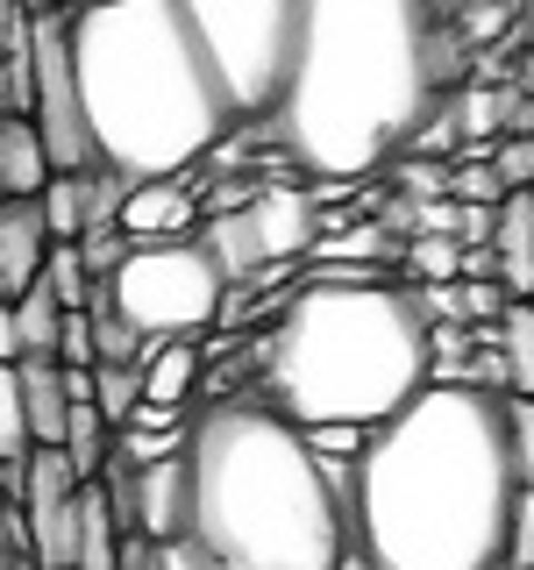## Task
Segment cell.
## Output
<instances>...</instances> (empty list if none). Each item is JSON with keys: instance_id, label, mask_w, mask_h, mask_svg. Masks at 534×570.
Here are the masks:
<instances>
[{"instance_id": "obj_10", "label": "cell", "mask_w": 534, "mask_h": 570, "mask_svg": "<svg viewBox=\"0 0 534 570\" xmlns=\"http://www.w3.org/2000/svg\"><path fill=\"white\" fill-rule=\"evenodd\" d=\"M200 222V178L178 171V178H136L129 200H121V228L129 243H171Z\"/></svg>"}, {"instance_id": "obj_18", "label": "cell", "mask_w": 534, "mask_h": 570, "mask_svg": "<svg viewBox=\"0 0 534 570\" xmlns=\"http://www.w3.org/2000/svg\"><path fill=\"white\" fill-rule=\"evenodd\" d=\"M498 350H506L513 371V400H534V299H513L498 314Z\"/></svg>"}, {"instance_id": "obj_15", "label": "cell", "mask_w": 534, "mask_h": 570, "mask_svg": "<svg viewBox=\"0 0 534 570\" xmlns=\"http://www.w3.org/2000/svg\"><path fill=\"white\" fill-rule=\"evenodd\" d=\"M93 171H58L43 193H36V207H43V222H50L58 243H86V228L100 222V178Z\"/></svg>"}, {"instance_id": "obj_20", "label": "cell", "mask_w": 534, "mask_h": 570, "mask_svg": "<svg viewBox=\"0 0 534 570\" xmlns=\"http://www.w3.org/2000/svg\"><path fill=\"white\" fill-rule=\"evenodd\" d=\"M93 400H100V414L121 428L142 406V364H93Z\"/></svg>"}, {"instance_id": "obj_33", "label": "cell", "mask_w": 534, "mask_h": 570, "mask_svg": "<svg viewBox=\"0 0 534 570\" xmlns=\"http://www.w3.org/2000/svg\"><path fill=\"white\" fill-rule=\"evenodd\" d=\"M435 8H442V14H456V8H477V0H435Z\"/></svg>"}, {"instance_id": "obj_1", "label": "cell", "mask_w": 534, "mask_h": 570, "mask_svg": "<svg viewBox=\"0 0 534 570\" xmlns=\"http://www.w3.org/2000/svg\"><path fill=\"white\" fill-rule=\"evenodd\" d=\"M521 492L506 392L427 385L349 463V534L378 570H506Z\"/></svg>"}, {"instance_id": "obj_27", "label": "cell", "mask_w": 534, "mask_h": 570, "mask_svg": "<svg viewBox=\"0 0 534 570\" xmlns=\"http://www.w3.org/2000/svg\"><path fill=\"white\" fill-rule=\"evenodd\" d=\"M506 570H534V492H521V513H513V542H506Z\"/></svg>"}, {"instance_id": "obj_30", "label": "cell", "mask_w": 534, "mask_h": 570, "mask_svg": "<svg viewBox=\"0 0 534 570\" xmlns=\"http://www.w3.org/2000/svg\"><path fill=\"white\" fill-rule=\"evenodd\" d=\"M22 14H29L22 0H0V43H8V36H14V22H22Z\"/></svg>"}, {"instance_id": "obj_17", "label": "cell", "mask_w": 534, "mask_h": 570, "mask_svg": "<svg viewBox=\"0 0 534 570\" xmlns=\"http://www.w3.org/2000/svg\"><path fill=\"white\" fill-rule=\"evenodd\" d=\"M115 442H121V428L100 414V400H79V406H71L65 456L79 463V478H100V471H107V456H115Z\"/></svg>"}, {"instance_id": "obj_5", "label": "cell", "mask_w": 534, "mask_h": 570, "mask_svg": "<svg viewBox=\"0 0 534 570\" xmlns=\"http://www.w3.org/2000/svg\"><path fill=\"white\" fill-rule=\"evenodd\" d=\"M86 129L107 171L121 178H178L200 171L236 129L221 79L178 0H86L71 8Z\"/></svg>"}, {"instance_id": "obj_23", "label": "cell", "mask_w": 534, "mask_h": 570, "mask_svg": "<svg viewBox=\"0 0 534 570\" xmlns=\"http://www.w3.org/2000/svg\"><path fill=\"white\" fill-rule=\"evenodd\" d=\"M492 171L506 178V193L513 186H534V136H498L492 142Z\"/></svg>"}, {"instance_id": "obj_16", "label": "cell", "mask_w": 534, "mask_h": 570, "mask_svg": "<svg viewBox=\"0 0 534 570\" xmlns=\"http://www.w3.org/2000/svg\"><path fill=\"white\" fill-rule=\"evenodd\" d=\"M14 321H22V356H58L65 350V321H71V307L58 299V285H29L22 299H14Z\"/></svg>"}, {"instance_id": "obj_21", "label": "cell", "mask_w": 534, "mask_h": 570, "mask_svg": "<svg viewBox=\"0 0 534 570\" xmlns=\"http://www.w3.org/2000/svg\"><path fill=\"white\" fill-rule=\"evenodd\" d=\"M449 193H456L463 207H498V200H506V178L492 171V157H456Z\"/></svg>"}, {"instance_id": "obj_31", "label": "cell", "mask_w": 534, "mask_h": 570, "mask_svg": "<svg viewBox=\"0 0 534 570\" xmlns=\"http://www.w3.org/2000/svg\"><path fill=\"white\" fill-rule=\"evenodd\" d=\"M335 570H378V563H370V557H364V549H349V557H343V563H335Z\"/></svg>"}, {"instance_id": "obj_6", "label": "cell", "mask_w": 534, "mask_h": 570, "mask_svg": "<svg viewBox=\"0 0 534 570\" xmlns=\"http://www.w3.org/2000/svg\"><path fill=\"white\" fill-rule=\"evenodd\" d=\"M178 14L200 36L236 121H271L299 58L307 0H178Z\"/></svg>"}, {"instance_id": "obj_24", "label": "cell", "mask_w": 534, "mask_h": 570, "mask_svg": "<svg viewBox=\"0 0 534 570\" xmlns=\"http://www.w3.org/2000/svg\"><path fill=\"white\" fill-rule=\"evenodd\" d=\"M513 414V463H521V485L534 492V400H506Z\"/></svg>"}, {"instance_id": "obj_19", "label": "cell", "mask_w": 534, "mask_h": 570, "mask_svg": "<svg viewBox=\"0 0 534 570\" xmlns=\"http://www.w3.org/2000/svg\"><path fill=\"white\" fill-rule=\"evenodd\" d=\"M406 278L414 285H456L463 278V243L456 236H406Z\"/></svg>"}, {"instance_id": "obj_28", "label": "cell", "mask_w": 534, "mask_h": 570, "mask_svg": "<svg viewBox=\"0 0 534 570\" xmlns=\"http://www.w3.org/2000/svg\"><path fill=\"white\" fill-rule=\"evenodd\" d=\"M0 364H22V321H14V299H0Z\"/></svg>"}, {"instance_id": "obj_3", "label": "cell", "mask_w": 534, "mask_h": 570, "mask_svg": "<svg viewBox=\"0 0 534 570\" xmlns=\"http://www.w3.org/2000/svg\"><path fill=\"white\" fill-rule=\"evenodd\" d=\"M186 471V542L214 570H335L356 549L349 463H328L264 400H214L192 421Z\"/></svg>"}, {"instance_id": "obj_13", "label": "cell", "mask_w": 534, "mask_h": 570, "mask_svg": "<svg viewBox=\"0 0 534 570\" xmlns=\"http://www.w3.org/2000/svg\"><path fill=\"white\" fill-rule=\"evenodd\" d=\"M200 243H207V257L221 264V278H228V285H257V278H271V257H264V243H257L249 200L214 207V214H207V228H200Z\"/></svg>"}, {"instance_id": "obj_32", "label": "cell", "mask_w": 534, "mask_h": 570, "mask_svg": "<svg viewBox=\"0 0 534 570\" xmlns=\"http://www.w3.org/2000/svg\"><path fill=\"white\" fill-rule=\"evenodd\" d=\"M22 8H29V14H43V8H65V0H22Z\"/></svg>"}, {"instance_id": "obj_34", "label": "cell", "mask_w": 534, "mask_h": 570, "mask_svg": "<svg viewBox=\"0 0 534 570\" xmlns=\"http://www.w3.org/2000/svg\"><path fill=\"white\" fill-rule=\"evenodd\" d=\"M527 86H534V58H527Z\"/></svg>"}, {"instance_id": "obj_4", "label": "cell", "mask_w": 534, "mask_h": 570, "mask_svg": "<svg viewBox=\"0 0 534 570\" xmlns=\"http://www.w3.org/2000/svg\"><path fill=\"white\" fill-rule=\"evenodd\" d=\"M427 328L435 314L421 285H399L385 272H328L299 285L257 343L264 406H278L299 428H385L414 392L435 385Z\"/></svg>"}, {"instance_id": "obj_25", "label": "cell", "mask_w": 534, "mask_h": 570, "mask_svg": "<svg viewBox=\"0 0 534 570\" xmlns=\"http://www.w3.org/2000/svg\"><path fill=\"white\" fill-rule=\"evenodd\" d=\"M65 364H86V371H93L100 364V350H93V307H71V321H65Z\"/></svg>"}, {"instance_id": "obj_11", "label": "cell", "mask_w": 534, "mask_h": 570, "mask_svg": "<svg viewBox=\"0 0 534 570\" xmlns=\"http://www.w3.org/2000/svg\"><path fill=\"white\" fill-rule=\"evenodd\" d=\"M50 249H58V236H50L43 207L36 200H0V299H22L29 285H43Z\"/></svg>"}, {"instance_id": "obj_9", "label": "cell", "mask_w": 534, "mask_h": 570, "mask_svg": "<svg viewBox=\"0 0 534 570\" xmlns=\"http://www.w3.org/2000/svg\"><path fill=\"white\" fill-rule=\"evenodd\" d=\"M249 222H257V243H264V257H271V272H278V264L314 257L328 214H320L314 193H299V186H257L249 193Z\"/></svg>"}, {"instance_id": "obj_29", "label": "cell", "mask_w": 534, "mask_h": 570, "mask_svg": "<svg viewBox=\"0 0 534 570\" xmlns=\"http://www.w3.org/2000/svg\"><path fill=\"white\" fill-rule=\"evenodd\" d=\"M157 570H214L192 542H165V557H157Z\"/></svg>"}, {"instance_id": "obj_7", "label": "cell", "mask_w": 534, "mask_h": 570, "mask_svg": "<svg viewBox=\"0 0 534 570\" xmlns=\"http://www.w3.org/2000/svg\"><path fill=\"white\" fill-rule=\"evenodd\" d=\"M107 299L136 321L150 343L171 335H207L228 307V278L207 257L200 236H171V243H129V257L107 272Z\"/></svg>"}, {"instance_id": "obj_26", "label": "cell", "mask_w": 534, "mask_h": 570, "mask_svg": "<svg viewBox=\"0 0 534 570\" xmlns=\"http://www.w3.org/2000/svg\"><path fill=\"white\" fill-rule=\"evenodd\" d=\"M14 557H29V534H22V499L0 492V570H14Z\"/></svg>"}, {"instance_id": "obj_12", "label": "cell", "mask_w": 534, "mask_h": 570, "mask_svg": "<svg viewBox=\"0 0 534 570\" xmlns=\"http://www.w3.org/2000/svg\"><path fill=\"white\" fill-rule=\"evenodd\" d=\"M50 178H58V165H50V142L36 129V115L0 107V200H36Z\"/></svg>"}, {"instance_id": "obj_14", "label": "cell", "mask_w": 534, "mask_h": 570, "mask_svg": "<svg viewBox=\"0 0 534 570\" xmlns=\"http://www.w3.org/2000/svg\"><path fill=\"white\" fill-rule=\"evenodd\" d=\"M200 385H207V350H200V335H171V343H150V356H142V400H157V406H186Z\"/></svg>"}, {"instance_id": "obj_22", "label": "cell", "mask_w": 534, "mask_h": 570, "mask_svg": "<svg viewBox=\"0 0 534 570\" xmlns=\"http://www.w3.org/2000/svg\"><path fill=\"white\" fill-rule=\"evenodd\" d=\"M449 22H456V36L471 50H492L498 36H506V22H513V0H477V8H456Z\"/></svg>"}, {"instance_id": "obj_2", "label": "cell", "mask_w": 534, "mask_h": 570, "mask_svg": "<svg viewBox=\"0 0 534 570\" xmlns=\"http://www.w3.org/2000/svg\"><path fill=\"white\" fill-rule=\"evenodd\" d=\"M442 100L435 0H307L271 142L320 186H356L385 171Z\"/></svg>"}, {"instance_id": "obj_8", "label": "cell", "mask_w": 534, "mask_h": 570, "mask_svg": "<svg viewBox=\"0 0 534 570\" xmlns=\"http://www.w3.org/2000/svg\"><path fill=\"white\" fill-rule=\"evenodd\" d=\"M22 534L36 570H79V528H86V478L65 450H36L22 471Z\"/></svg>"}]
</instances>
